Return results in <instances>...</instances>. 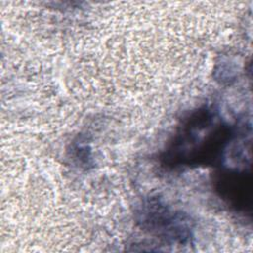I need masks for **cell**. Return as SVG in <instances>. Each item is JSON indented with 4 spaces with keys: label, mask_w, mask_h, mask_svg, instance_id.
Listing matches in <instances>:
<instances>
[{
    "label": "cell",
    "mask_w": 253,
    "mask_h": 253,
    "mask_svg": "<svg viewBox=\"0 0 253 253\" xmlns=\"http://www.w3.org/2000/svg\"><path fill=\"white\" fill-rule=\"evenodd\" d=\"M234 132L217 113L208 108L193 113L173 138L166 160L175 165H206L222 155Z\"/></svg>",
    "instance_id": "cell-1"
},
{
    "label": "cell",
    "mask_w": 253,
    "mask_h": 253,
    "mask_svg": "<svg viewBox=\"0 0 253 253\" xmlns=\"http://www.w3.org/2000/svg\"><path fill=\"white\" fill-rule=\"evenodd\" d=\"M139 215L142 226L158 235L180 242H184L190 237L188 220L181 213L171 211L160 202L150 201L146 203Z\"/></svg>",
    "instance_id": "cell-2"
}]
</instances>
